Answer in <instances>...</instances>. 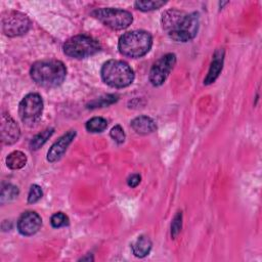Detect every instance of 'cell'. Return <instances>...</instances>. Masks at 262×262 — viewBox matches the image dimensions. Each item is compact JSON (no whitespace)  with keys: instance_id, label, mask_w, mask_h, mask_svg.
I'll use <instances>...</instances> for the list:
<instances>
[{"instance_id":"obj_1","label":"cell","mask_w":262,"mask_h":262,"mask_svg":"<svg viewBox=\"0 0 262 262\" xmlns=\"http://www.w3.org/2000/svg\"><path fill=\"white\" fill-rule=\"evenodd\" d=\"M162 26L172 40L188 42L196 36L200 16L196 12L187 13L178 9H169L162 15Z\"/></svg>"},{"instance_id":"obj_2","label":"cell","mask_w":262,"mask_h":262,"mask_svg":"<svg viewBox=\"0 0 262 262\" xmlns=\"http://www.w3.org/2000/svg\"><path fill=\"white\" fill-rule=\"evenodd\" d=\"M30 74L37 85L52 88L62 84L67 76V69L59 60L46 59L35 62L31 68Z\"/></svg>"},{"instance_id":"obj_3","label":"cell","mask_w":262,"mask_h":262,"mask_svg":"<svg viewBox=\"0 0 262 262\" xmlns=\"http://www.w3.org/2000/svg\"><path fill=\"white\" fill-rule=\"evenodd\" d=\"M152 38L148 32L145 31H131L122 35L119 39L118 48L121 54L138 58L145 55L151 48Z\"/></svg>"},{"instance_id":"obj_4","label":"cell","mask_w":262,"mask_h":262,"mask_svg":"<svg viewBox=\"0 0 262 262\" xmlns=\"http://www.w3.org/2000/svg\"><path fill=\"white\" fill-rule=\"evenodd\" d=\"M100 73L103 82L115 88L127 87L134 80L133 70L123 60H107L103 63Z\"/></svg>"},{"instance_id":"obj_5","label":"cell","mask_w":262,"mask_h":262,"mask_svg":"<svg viewBox=\"0 0 262 262\" xmlns=\"http://www.w3.org/2000/svg\"><path fill=\"white\" fill-rule=\"evenodd\" d=\"M99 43L90 36L76 35L68 39L63 44V52L73 58H86L99 50Z\"/></svg>"},{"instance_id":"obj_6","label":"cell","mask_w":262,"mask_h":262,"mask_svg":"<svg viewBox=\"0 0 262 262\" xmlns=\"http://www.w3.org/2000/svg\"><path fill=\"white\" fill-rule=\"evenodd\" d=\"M92 14L99 21L113 30L126 29L133 20L132 14L129 11L119 8H99L94 10Z\"/></svg>"},{"instance_id":"obj_7","label":"cell","mask_w":262,"mask_h":262,"mask_svg":"<svg viewBox=\"0 0 262 262\" xmlns=\"http://www.w3.org/2000/svg\"><path fill=\"white\" fill-rule=\"evenodd\" d=\"M1 27L6 36L16 37L24 35L29 31L31 21L26 14L19 11L10 10L2 14Z\"/></svg>"},{"instance_id":"obj_8","label":"cell","mask_w":262,"mask_h":262,"mask_svg":"<svg viewBox=\"0 0 262 262\" xmlns=\"http://www.w3.org/2000/svg\"><path fill=\"white\" fill-rule=\"evenodd\" d=\"M42 111L43 100L38 93H29L19 102L18 115L27 125H34L40 119Z\"/></svg>"},{"instance_id":"obj_9","label":"cell","mask_w":262,"mask_h":262,"mask_svg":"<svg viewBox=\"0 0 262 262\" xmlns=\"http://www.w3.org/2000/svg\"><path fill=\"white\" fill-rule=\"evenodd\" d=\"M176 63V55L167 53L158 59L149 71V81L154 86H161Z\"/></svg>"},{"instance_id":"obj_10","label":"cell","mask_w":262,"mask_h":262,"mask_svg":"<svg viewBox=\"0 0 262 262\" xmlns=\"http://www.w3.org/2000/svg\"><path fill=\"white\" fill-rule=\"evenodd\" d=\"M42 225V219L38 213L27 211L17 220V229L20 234L29 236L35 234Z\"/></svg>"},{"instance_id":"obj_11","label":"cell","mask_w":262,"mask_h":262,"mask_svg":"<svg viewBox=\"0 0 262 262\" xmlns=\"http://www.w3.org/2000/svg\"><path fill=\"white\" fill-rule=\"evenodd\" d=\"M20 130L16 122L7 114L1 116V140L4 144H13L18 140Z\"/></svg>"},{"instance_id":"obj_12","label":"cell","mask_w":262,"mask_h":262,"mask_svg":"<svg viewBox=\"0 0 262 262\" xmlns=\"http://www.w3.org/2000/svg\"><path fill=\"white\" fill-rule=\"evenodd\" d=\"M75 136H76V131L70 130L67 133H64L61 137H59V139L55 141L49 148L47 152V161L50 163L58 161L68 149L69 145L72 143Z\"/></svg>"},{"instance_id":"obj_13","label":"cell","mask_w":262,"mask_h":262,"mask_svg":"<svg viewBox=\"0 0 262 262\" xmlns=\"http://www.w3.org/2000/svg\"><path fill=\"white\" fill-rule=\"evenodd\" d=\"M131 127L136 133L141 135H146L156 131L157 124L150 117L139 116L132 120Z\"/></svg>"},{"instance_id":"obj_14","label":"cell","mask_w":262,"mask_h":262,"mask_svg":"<svg viewBox=\"0 0 262 262\" xmlns=\"http://www.w3.org/2000/svg\"><path fill=\"white\" fill-rule=\"evenodd\" d=\"M223 54H224L223 50H217L214 53L213 60L209 68V72L207 74V77L204 80V84L206 85L212 84L218 78L223 67Z\"/></svg>"},{"instance_id":"obj_15","label":"cell","mask_w":262,"mask_h":262,"mask_svg":"<svg viewBox=\"0 0 262 262\" xmlns=\"http://www.w3.org/2000/svg\"><path fill=\"white\" fill-rule=\"evenodd\" d=\"M132 252L136 257L143 258L147 256L151 250V242L148 236L140 235L131 245Z\"/></svg>"},{"instance_id":"obj_16","label":"cell","mask_w":262,"mask_h":262,"mask_svg":"<svg viewBox=\"0 0 262 262\" xmlns=\"http://www.w3.org/2000/svg\"><path fill=\"white\" fill-rule=\"evenodd\" d=\"M27 163V156L20 150H14L10 152L6 158V165L12 170L23 168Z\"/></svg>"},{"instance_id":"obj_17","label":"cell","mask_w":262,"mask_h":262,"mask_svg":"<svg viewBox=\"0 0 262 262\" xmlns=\"http://www.w3.org/2000/svg\"><path fill=\"white\" fill-rule=\"evenodd\" d=\"M53 134V129L52 128H48L43 130L42 132L38 133L36 136H34L32 138V140L30 141V147L33 150H37L39 149Z\"/></svg>"},{"instance_id":"obj_18","label":"cell","mask_w":262,"mask_h":262,"mask_svg":"<svg viewBox=\"0 0 262 262\" xmlns=\"http://www.w3.org/2000/svg\"><path fill=\"white\" fill-rule=\"evenodd\" d=\"M107 127V121L102 117H94L87 121L86 129L92 133H98L105 130Z\"/></svg>"},{"instance_id":"obj_19","label":"cell","mask_w":262,"mask_h":262,"mask_svg":"<svg viewBox=\"0 0 262 262\" xmlns=\"http://www.w3.org/2000/svg\"><path fill=\"white\" fill-rule=\"evenodd\" d=\"M18 195V188L12 184H5L2 186L0 202L1 204H5L15 200Z\"/></svg>"},{"instance_id":"obj_20","label":"cell","mask_w":262,"mask_h":262,"mask_svg":"<svg viewBox=\"0 0 262 262\" xmlns=\"http://www.w3.org/2000/svg\"><path fill=\"white\" fill-rule=\"evenodd\" d=\"M166 2L165 1H155V0H150V1H136L134 3L135 7L139 10L142 11H150V10H155V9H159L160 7H162L163 5H165Z\"/></svg>"},{"instance_id":"obj_21","label":"cell","mask_w":262,"mask_h":262,"mask_svg":"<svg viewBox=\"0 0 262 262\" xmlns=\"http://www.w3.org/2000/svg\"><path fill=\"white\" fill-rule=\"evenodd\" d=\"M117 96L116 95H106L104 97H100L96 100H93L92 102H90L88 104V107L90 108H95V107H101V106H105L108 104L114 103L115 101H117Z\"/></svg>"},{"instance_id":"obj_22","label":"cell","mask_w":262,"mask_h":262,"mask_svg":"<svg viewBox=\"0 0 262 262\" xmlns=\"http://www.w3.org/2000/svg\"><path fill=\"white\" fill-rule=\"evenodd\" d=\"M50 222L54 228L63 227V226L69 225V217L66 214H63L62 212H58V213H55L54 215H52Z\"/></svg>"},{"instance_id":"obj_23","label":"cell","mask_w":262,"mask_h":262,"mask_svg":"<svg viewBox=\"0 0 262 262\" xmlns=\"http://www.w3.org/2000/svg\"><path fill=\"white\" fill-rule=\"evenodd\" d=\"M43 195V192H42V189L39 185L37 184H33L31 187H30V190H29V194H28V202L30 204H35L37 203Z\"/></svg>"},{"instance_id":"obj_24","label":"cell","mask_w":262,"mask_h":262,"mask_svg":"<svg viewBox=\"0 0 262 262\" xmlns=\"http://www.w3.org/2000/svg\"><path fill=\"white\" fill-rule=\"evenodd\" d=\"M110 135L117 143H123L125 141V132L120 125L114 126L110 132Z\"/></svg>"},{"instance_id":"obj_25","label":"cell","mask_w":262,"mask_h":262,"mask_svg":"<svg viewBox=\"0 0 262 262\" xmlns=\"http://www.w3.org/2000/svg\"><path fill=\"white\" fill-rule=\"evenodd\" d=\"M181 225H182V214H181V212H178L174 216L173 221L171 223V235L173 237H176L177 234L180 232Z\"/></svg>"},{"instance_id":"obj_26","label":"cell","mask_w":262,"mask_h":262,"mask_svg":"<svg viewBox=\"0 0 262 262\" xmlns=\"http://www.w3.org/2000/svg\"><path fill=\"white\" fill-rule=\"evenodd\" d=\"M140 180H141L140 175H138V174H133V175H131V176L128 178L127 183H128V185H129L130 187H136V186L140 183Z\"/></svg>"}]
</instances>
